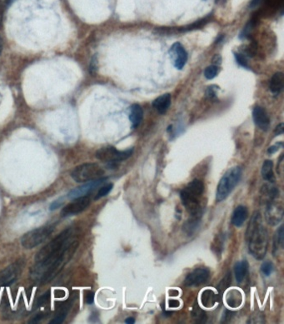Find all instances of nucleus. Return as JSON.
I'll return each instance as SVG.
<instances>
[{
    "label": "nucleus",
    "instance_id": "21",
    "mask_svg": "<svg viewBox=\"0 0 284 324\" xmlns=\"http://www.w3.org/2000/svg\"><path fill=\"white\" fill-rule=\"evenodd\" d=\"M226 302L228 306L236 309L240 306L242 303H243V295L241 293L240 291L237 290V289H233V290L229 291L227 296H226Z\"/></svg>",
    "mask_w": 284,
    "mask_h": 324
},
{
    "label": "nucleus",
    "instance_id": "12",
    "mask_svg": "<svg viewBox=\"0 0 284 324\" xmlns=\"http://www.w3.org/2000/svg\"><path fill=\"white\" fill-rule=\"evenodd\" d=\"M169 54L174 67L178 70H182L184 66L186 65L188 60L187 52L182 44L180 43H175L173 44V46L169 50Z\"/></svg>",
    "mask_w": 284,
    "mask_h": 324
},
{
    "label": "nucleus",
    "instance_id": "37",
    "mask_svg": "<svg viewBox=\"0 0 284 324\" xmlns=\"http://www.w3.org/2000/svg\"><path fill=\"white\" fill-rule=\"evenodd\" d=\"M64 203V198H59V199H57V200L54 201L53 203H51V205L49 207V209L51 211H54V210H56V209H59Z\"/></svg>",
    "mask_w": 284,
    "mask_h": 324
},
{
    "label": "nucleus",
    "instance_id": "29",
    "mask_svg": "<svg viewBox=\"0 0 284 324\" xmlns=\"http://www.w3.org/2000/svg\"><path fill=\"white\" fill-rule=\"evenodd\" d=\"M219 67L217 66V65H211V66H208V67L206 68L204 70V76L206 79L207 80H212L218 75V73H219Z\"/></svg>",
    "mask_w": 284,
    "mask_h": 324
},
{
    "label": "nucleus",
    "instance_id": "7",
    "mask_svg": "<svg viewBox=\"0 0 284 324\" xmlns=\"http://www.w3.org/2000/svg\"><path fill=\"white\" fill-rule=\"evenodd\" d=\"M133 149H129L125 151H119L116 150L114 147H104L97 150L96 158L100 161L107 163L109 168H114L117 167L118 162L128 160V158L133 155Z\"/></svg>",
    "mask_w": 284,
    "mask_h": 324
},
{
    "label": "nucleus",
    "instance_id": "11",
    "mask_svg": "<svg viewBox=\"0 0 284 324\" xmlns=\"http://www.w3.org/2000/svg\"><path fill=\"white\" fill-rule=\"evenodd\" d=\"M107 179H108V178H102H102H97L95 180L87 182L85 184L72 189L68 193L67 197L70 198V199H75V198H80V197H83V196L88 195L89 193L96 189L97 187L102 185V183H104Z\"/></svg>",
    "mask_w": 284,
    "mask_h": 324
},
{
    "label": "nucleus",
    "instance_id": "3",
    "mask_svg": "<svg viewBox=\"0 0 284 324\" xmlns=\"http://www.w3.org/2000/svg\"><path fill=\"white\" fill-rule=\"evenodd\" d=\"M203 192L204 184L202 181L193 179L180 193L183 205L192 218L202 219L203 209L201 204V197Z\"/></svg>",
    "mask_w": 284,
    "mask_h": 324
},
{
    "label": "nucleus",
    "instance_id": "32",
    "mask_svg": "<svg viewBox=\"0 0 284 324\" xmlns=\"http://www.w3.org/2000/svg\"><path fill=\"white\" fill-rule=\"evenodd\" d=\"M49 292L48 293H45L44 294H43L42 296L39 297V299H37L36 303H35V307L36 309H39V308H41V307L44 306L45 304L49 302Z\"/></svg>",
    "mask_w": 284,
    "mask_h": 324
},
{
    "label": "nucleus",
    "instance_id": "45",
    "mask_svg": "<svg viewBox=\"0 0 284 324\" xmlns=\"http://www.w3.org/2000/svg\"><path fill=\"white\" fill-rule=\"evenodd\" d=\"M125 323L128 324H134L135 319H134V318H128V319H126Z\"/></svg>",
    "mask_w": 284,
    "mask_h": 324
},
{
    "label": "nucleus",
    "instance_id": "36",
    "mask_svg": "<svg viewBox=\"0 0 284 324\" xmlns=\"http://www.w3.org/2000/svg\"><path fill=\"white\" fill-rule=\"evenodd\" d=\"M235 58L237 62L241 66H243L244 68H248V62H247V60H246V57L244 56V54H235Z\"/></svg>",
    "mask_w": 284,
    "mask_h": 324
},
{
    "label": "nucleus",
    "instance_id": "23",
    "mask_svg": "<svg viewBox=\"0 0 284 324\" xmlns=\"http://www.w3.org/2000/svg\"><path fill=\"white\" fill-rule=\"evenodd\" d=\"M217 301H218V295H216L213 291L211 289H206L202 292V296H201L202 306H204L207 309L212 308Z\"/></svg>",
    "mask_w": 284,
    "mask_h": 324
},
{
    "label": "nucleus",
    "instance_id": "8",
    "mask_svg": "<svg viewBox=\"0 0 284 324\" xmlns=\"http://www.w3.org/2000/svg\"><path fill=\"white\" fill-rule=\"evenodd\" d=\"M23 267L24 261L19 259L0 271V288L9 287L15 283L23 272Z\"/></svg>",
    "mask_w": 284,
    "mask_h": 324
},
{
    "label": "nucleus",
    "instance_id": "9",
    "mask_svg": "<svg viewBox=\"0 0 284 324\" xmlns=\"http://www.w3.org/2000/svg\"><path fill=\"white\" fill-rule=\"evenodd\" d=\"M279 198H274L265 202V219L267 223L272 226L279 225L284 218V207L281 202H279Z\"/></svg>",
    "mask_w": 284,
    "mask_h": 324
},
{
    "label": "nucleus",
    "instance_id": "28",
    "mask_svg": "<svg viewBox=\"0 0 284 324\" xmlns=\"http://www.w3.org/2000/svg\"><path fill=\"white\" fill-rule=\"evenodd\" d=\"M231 283H232V275H231L230 273H228L224 276V278L221 280L220 283L218 284V288H217L219 293H223L227 288H229Z\"/></svg>",
    "mask_w": 284,
    "mask_h": 324
},
{
    "label": "nucleus",
    "instance_id": "41",
    "mask_svg": "<svg viewBox=\"0 0 284 324\" xmlns=\"http://www.w3.org/2000/svg\"><path fill=\"white\" fill-rule=\"evenodd\" d=\"M283 133H284V124H280L279 126L277 127L275 131H274V134H275L276 136H278V135L283 134Z\"/></svg>",
    "mask_w": 284,
    "mask_h": 324
},
{
    "label": "nucleus",
    "instance_id": "35",
    "mask_svg": "<svg viewBox=\"0 0 284 324\" xmlns=\"http://www.w3.org/2000/svg\"><path fill=\"white\" fill-rule=\"evenodd\" d=\"M218 89H219V87L218 86L211 85V86L207 87V91H206V96H207V98H215Z\"/></svg>",
    "mask_w": 284,
    "mask_h": 324
},
{
    "label": "nucleus",
    "instance_id": "4",
    "mask_svg": "<svg viewBox=\"0 0 284 324\" xmlns=\"http://www.w3.org/2000/svg\"><path fill=\"white\" fill-rule=\"evenodd\" d=\"M242 168L238 166L232 167L224 173L221 178L216 190V200L222 202L228 198L233 189L238 185L242 177Z\"/></svg>",
    "mask_w": 284,
    "mask_h": 324
},
{
    "label": "nucleus",
    "instance_id": "18",
    "mask_svg": "<svg viewBox=\"0 0 284 324\" xmlns=\"http://www.w3.org/2000/svg\"><path fill=\"white\" fill-rule=\"evenodd\" d=\"M284 88V75L277 73L272 77L269 82V89L274 95L278 96Z\"/></svg>",
    "mask_w": 284,
    "mask_h": 324
},
{
    "label": "nucleus",
    "instance_id": "44",
    "mask_svg": "<svg viewBox=\"0 0 284 324\" xmlns=\"http://www.w3.org/2000/svg\"><path fill=\"white\" fill-rule=\"evenodd\" d=\"M180 293H179V291L175 290V289H172V290L169 291V296H178Z\"/></svg>",
    "mask_w": 284,
    "mask_h": 324
},
{
    "label": "nucleus",
    "instance_id": "34",
    "mask_svg": "<svg viewBox=\"0 0 284 324\" xmlns=\"http://www.w3.org/2000/svg\"><path fill=\"white\" fill-rule=\"evenodd\" d=\"M47 316H48V314H45V313H39V314H37L36 315H34V316H33V318L28 321V324H39L40 322L43 321Z\"/></svg>",
    "mask_w": 284,
    "mask_h": 324
},
{
    "label": "nucleus",
    "instance_id": "46",
    "mask_svg": "<svg viewBox=\"0 0 284 324\" xmlns=\"http://www.w3.org/2000/svg\"><path fill=\"white\" fill-rule=\"evenodd\" d=\"M261 0H253L252 1V6H256L257 4H259L260 3Z\"/></svg>",
    "mask_w": 284,
    "mask_h": 324
},
{
    "label": "nucleus",
    "instance_id": "2",
    "mask_svg": "<svg viewBox=\"0 0 284 324\" xmlns=\"http://www.w3.org/2000/svg\"><path fill=\"white\" fill-rule=\"evenodd\" d=\"M248 251L257 260H263L266 256L269 246V234L264 227L261 214L258 213L252 217L246 232Z\"/></svg>",
    "mask_w": 284,
    "mask_h": 324
},
{
    "label": "nucleus",
    "instance_id": "47",
    "mask_svg": "<svg viewBox=\"0 0 284 324\" xmlns=\"http://www.w3.org/2000/svg\"><path fill=\"white\" fill-rule=\"evenodd\" d=\"M2 50H3V42H2V39L0 38V54L2 53Z\"/></svg>",
    "mask_w": 284,
    "mask_h": 324
},
{
    "label": "nucleus",
    "instance_id": "1",
    "mask_svg": "<svg viewBox=\"0 0 284 324\" xmlns=\"http://www.w3.org/2000/svg\"><path fill=\"white\" fill-rule=\"evenodd\" d=\"M79 244L77 229L69 228L64 230L38 252L35 264L31 268V278L39 284L53 280L72 258Z\"/></svg>",
    "mask_w": 284,
    "mask_h": 324
},
{
    "label": "nucleus",
    "instance_id": "26",
    "mask_svg": "<svg viewBox=\"0 0 284 324\" xmlns=\"http://www.w3.org/2000/svg\"><path fill=\"white\" fill-rule=\"evenodd\" d=\"M224 240H225V238H224L223 234L217 235L214 240H213V242H212V246H211L212 252H214L219 257H220L222 252H223Z\"/></svg>",
    "mask_w": 284,
    "mask_h": 324
},
{
    "label": "nucleus",
    "instance_id": "6",
    "mask_svg": "<svg viewBox=\"0 0 284 324\" xmlns=\"http://www.w3.org/2000/svg\"><path fill=\"white\" fill-rule=\"evenodd\" d=\"M55 229V225L49 224L46 226L39 227L26 233L21 239V244L26 249H32L41 244L49 239Z\"/></svg>",
    "mask_w": 284,
    "mask_h": 324
},
{
    "label": "nucleus",
    "instance_id": "31",
    "mask_svg": "<svg viewBox=\"0 0 284 324\" xmlns=\"http://www.w3.org/2000/svg\"><path fill=\"white\" fill-rule=\"evenodd\" d=\"M273 271H274V264L271 262L266 261L262 264L261 272L264 276L269 277V276L271 275Z\"/></svg>",
    "mask_w": 284,
    "mask_h": 324
},
{
    "label": "nucleus",
    "instance_id": "10",
    "mask_svg": "<svg viewBox=\"0 0 284 324\" xmlns=\"http://www.w3.org/2000/svg\"><path fill=\"white\" fill-rule=\"evenodd\" d=\"M90 198L89 196H83L75 198L73 202L64 206L61 211L62 217H69L81 214L86 210L90 205Z\"/></svg>",
    "mask_w": 284,
    "mask_h": 324
},
{
    "label": "nucleus",
    "instance_id": "20",
    "mask_svg": "<svg viewBox=\"0 0 284 324\" xmlns=\"http://www.w3.org/2000/svg\"><path fill=\"white\" fill-rule=\"evenodd\" d=\"M248 262L246 260L239 261L234 266V274H235L237 283H243L244 278L248 273Z\"/></svg>",
    "mask_w": 284,
    "mask_h": 324
},
{
    "label": "nucleus",
    "instance_id": "33",
    "mask_svg": "<svg viewBox=\"0 0 284 324\" xmlns=\"http://www.w3.org/2000/svg\"><path fill=\"white\" fill-rule=\"evenodd\" d=\"M8 4V0H0V29L3 26V14Z\"/></svg>",
    "mask_w": 284,
    "mask_h": 324
},
{
    "label": "nucleus",
    "instance_id": "22",
    "mask_svg": "<svg viewBox=\"0 0 284 324\" xmlns=\"http://www.w3.org/2000/svg\"><path fill=\"white\" fill-rule=\"evenodd\" d=\"M262 177L270 183H274L276 180L274 172V162L271 160L264 161L262 167Z\"/></svg>",
    "mask_w": 284,
    "mask_h": 324
},
{
    "label": "nucleus",
    "instance_id": "40",
    "mask_svg": "<svg viewBox=\"0 0 284 324\" xmlns=\"http://www.w3.org/2000/svg\"><path fill=\"white\" fill-rule=\"evenodd\" d=\"M279 146L283 147V144L279 143V144H277L276 145L270 147L269 150H268V153H269V155H273V154L276 153L279 150Z\"/></svg>",
    "mask_w": 284,
    "mask_h": 324
},
{
    "label": "nucleus",
    "instance_id": "27",
    "mask_svg": "<svg viewBox=\"0 0 284 324\" xmlns=\"http://www.w3.org/2000/svg\"><path fill=\"white\" fill-rule=\"evenodd\" d=\"M192 317L197 324H205L207 320V314L200 309L198 305H195L192 309Z\"/></svg>",
    "mask_w": 284,
    "mask_h": 324
},
{
    "label": "nucleus",
    "instance_id": "39",
    "mask_svg": "<svg viewBox=\"0 0 284 324\" xmlns=\"http://www.w3.org/2000/svg\"><path fill=\"white\" fill-rule=\"evenodd\" d=\"M97 60L96 56L94 57L92 59V61H91V64H90V73L91 74H95V72L97 71Z\"/></svg>",
    "mask_w": 284,
    "mask_h": 324
},
{
    "label": "nucleus",
    "instance_id": "13",
    "mask_svg": "<svg viewBox=\"0 0 284 324\" xmlns=\"http://www.w3.org/2000/svg\"><path fill=\"white\" fill-rule=\"evenodd\" d=\"M210 271L207 268H196L195 270L188 274L185 279V285L186 287L201 285L207 282L209 278Z\"/></svg>",
    "mask_w": 284,
    "mask_h": 324
},
{
    "label": "nucleus",
    "instance_id": "16",
    "mask_svg": "<svg viewBox=\"0 0 284 324\" xmlns=\"http://www.w3.org/2000/svg\"><path fill=\"white\" fill-rule=\"evenodd\" d=\"M248 217V209L245 206L240 205L237 207L233 213L232 224L236 227H241L244 224Z\"/></svg>",
    "mask_w": 284,
    "mask_h": 324
},
{
    "label": "nucleus",
    "instance_id": "25",
    "mask_svg": "<svg viewBox=\"0 0 284 324\" xmlns=\"http://www.w3.org/2000/svg\"><path fill=\"white\" fill-rule=\"evenodd\" d=\"M200 222H201V219H199V218H192V217H191V219L185 222V224H184L183 231L185 232V234H188L189 236H192V234H194L195 232L197 231V229H198Z\"/></svg>",
    "mask_w": 284,
    "mask_h": 324
},
{
    "label": "nucleus",
    "instance_id": "30",
    "mask_svg": "<svg viewBox=\"0 0 284 324\" xmlns=\"http://www.w3.org/2000/svg\"><path fill=\"white\" fill-rule=\"evenodd\" d=\"M113 188V183H108V184H105V185L101 187L99 190L97 191V194L95 196V200H98V199L102 198V197L108 195V193H110L111 191H112Z\"/></svg>",
    "mask_w": 284,
    "mask_h": 324
},
{
    "label": "nucleus",
    "instance_id": "15",
    "mask_svg": "<svg viewBox=\"0 0 284 324\" xmlns=\"http://www.w3.org/2000/svg\"><path fill=\"white\" fill-rule=\"evenodd\" d=\"M73 301H70V299L68 301L62 303L60 306H58L56 314L54 319H52L49 324H62L66 319L67 315L69 314V310L72 307Z\"/></svg>",
    "mask_w": 284,
    "mask_h": 324
},
{
    "label": "nucleus",
    "instance_id": "42",
    "mask_svg": "<svg viewBox=\"0 0 284 324\" xmlns=\"http://www.w3.org/2000/svg\"><path fill=\"white\" fill-rule=\"evenodd\" d=\"M169 305L170 308L175 309V308H179L180 306V303L178 300H170L169 302Z\"/></svg>",
    "mask_w": 284,
    "mask_h": 324
},
{
    "label": "nucleus",
    "instance_id": "14",
    "mask_svg": "<svg viewBox=\"0 0 284 324\" xmlns=\"http://www.w3.org/2000/svg\"><path fill=\"white\" fill-rule=\"evenodd\" d=\"M253 117H254V123L259 129L267 131L269 128L270 120L266 111L264 108L256 106L253 111Z\"/></svg>",
    "mask_w": 284,
    "mask_h": 324
},
{
    "label": "nucleus",
    "instance_id": "24",
    "mask_svg": "<svg viewBox=\"0 0 284 324\" xmlns=\"http://www.w3.org/2000/svg\"><path fill=\"white\" fill-rule=\"evenodd\" d=\"M284 226L279 227L277 230L276 234L274 238V253L277 254L281 250L284 249Z\"/></svg>",
    "mask_w": 284,
    "mask_h": 324
},
{
    "label": "nucleus",
    "instance_id": "38",
    "mask_svg": "<svg viewBox=\"0 0 284 324\" xmlns=\"http://www.w3.org/2000/svg\"><path fill=\"white\" fill-rule=\"evenodd\" d=\"M85 303L89 304V305L94 304V302H95V293H93V292H87V293H85Z\"/></svg>",
    "mask_w": 284,
    "mask_h": 324
},
{
    "label": "nucleus",
    "instance_id": "43",
    "mask_svg": "<svg viewBox=\"0 0 284 324\" xmlns=\"http://www.w3.org/2000/svg\"><path fill=\"white\" fill-rule=\"evenodd\" d=\"M221 61H222V60H221V57L219 55H215L214 59L212 60V62L214 64V65H217V66L220 65Z\"/></svg>",
    "mask_w": 284,
    "mask_h": 324
},
{
    "label": "nucleus",
    "instance_id": "19",
    "mask_svg": "<svg viewBox=\"0 0 284 324\" xmlns=\"http://www.w3.org/2000/svg\"><path fill=\"white\" fill-rule=\"evenodd\" d=\"M143 116H144L143 108H141L140 105L133 104L131 106L129 120H130L133 129H135L140 124L141 121L143 119Z\"/></svg>",
    "mask_w": 284,
    "mask_h": 324
},
{
    "label": "nucleus",
    "instance_id": "5",
    "mask_svg": "<svg viewBox=\"0 0 284 324\" xmlns=\"http://www.w3.org/2000/svg\"><path fill=\"white\" fill-rule=\"evenodd\" d=\"M104 174V170L97 163L95 162H87L83 163L75 167L70 173L71 178L76 183H87L90 181L95 180L97 178H102Z\"/></svg>",
    "mask_w": 284,
    "mask_h": 324
},
{
    "label": "nucleus",
    "instance_id": "17",
    "mask_svg": "<svg viewBox=\"0 0 284 324\" xmlns=\"http://www.w3.org/2000/svg\"><path fill=\"white\" fill-rule=\"evenodd\" d=\"M171 104V95L169 93H165L163 95L159 96L153 103L154 108L159 112L160 114H164L166 113Z\"/></svg>",
    "mask_w": 284,
    "mask_h": 324
}]
</instances>
